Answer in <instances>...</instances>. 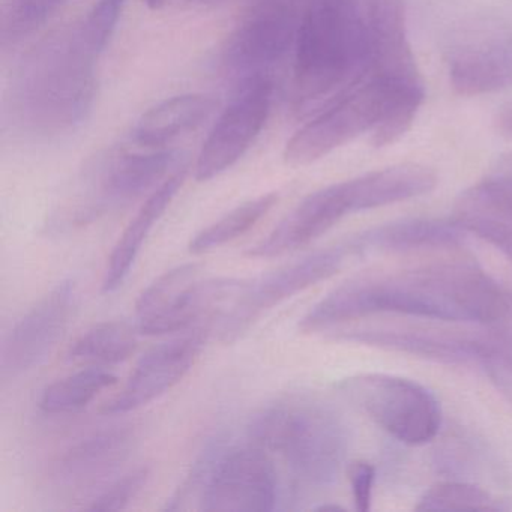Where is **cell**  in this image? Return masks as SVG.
<instances>
[{
  "mask_svg": "<svg viewBox=\"0 0 512 512\" xmlns=\"http://www.w3.org/2000/svg\"><path fill=\"white\" fill-rule=\"evenodd\" d=\"M511 301L476 266L440 263L347 281L311 308L301 329L326 331L377 313L490 326L506 316Z\"/></svg>",
  "mask_w": 512,
  "mask_h": 512,
  "instance_id": "1",
  "label": "cell"
},
{
  "mask_svg": "<svg viewBox=\"0 0 512 512\" xmlns=\"http://www.w3.org/2000/svg\"><path fill=\"white\" fill-rule=\"evenodd\" d=\"M293 50V112L310 115L365 73L367 23L356 0H305Z\"/></svg>",
  "mask_w": 512,
  "mask_h": 512,
  "instance_id": "2",
  "label": "cell"
},
{
  "mask_svg": "<svg viewBox=\"0 0 512 512\" xmlns=\"http://www.w3.org/2000/svg\"><path fill=\"white\" fill-rule=\"evenodd\" d=\"M254 445L283 458L299 484L328 488L337 482L349 448L346 425L320 398L292 395L257 413L248 427Z\"/></svg>",
  "mask_w": 512,
  "mask_h": 512,
  "instance_id": "3",
  "label": "cell"
},
{
  "mask_svg": "<svg viewBox=\"0 0 512 512\" xmlns=\"http://www.w3.org/2000/svg\"><path fill=\"white\" fill-rule=\"evenodd\" d=\"M365 23V74L385 95L382 119L373 131V145L383 148L412 128L424 101V82L407 37L404 0H370Z\"/></svg>",
  "mask_w": 512,
  "mask_h": 512,
  "instance_id": "4",
  "label": "cell"
},
{
  "mask_svg": "<svg viewBox=\"0 0 512 512\" xmlns=\"http://www.w3.org/2000/svg\"><path fill=\"white\" fill-rule=\"evenodd\" d=\"M196 497L199 509L218 512L274 511L278 473L265 449L250 446H211L200 457L181 493L167 509H184Z\"/></svg>",
  "mask_w": 512,
  "mask_h": 512,
  "instance_id": "5",
  "label": "cell"
},
{
  "mask_svg": "<svg viewBox=\"0 0 512 512\" xmlns=\"http://www.w3.org/2000/svg\"><path fill=\"white\" fill-rule=\"evenodd\" d=\"M38 50L22 73L23 103L44 125L76 121L91 103L95 59L79 46L73 29Z\"/></svg>",
  "mask_w": 512,
  "mask_h": 512,
  "instance_id": "6",
  "label": "cell"
},
{
  "mask_svg": "<svg viewBox=\"0 0 512 512\" xmlns=\"http://www.w3.org/2000/svg\"><path fill=\"white\" fill-rule=\"evenodd\" d=\"M341 394L367 413L389 436L406 445H424L442 422L437 398L425 386L389 374H358L338 385Z\"/></svg>",
  "mask_w": 512,
  "mask_h": 512,
  "instance_id": "7",
  "label": "cell"
},
{
  "mask_svg": "<svg viewBox=\"0 0 512 512\" xmlns=\"http://www.w3.org/2000/svg\"><path fill=\"white\" fill-rule=\"evenodd\" d=\"M199 266L182 265L167 271L140 295L136 305V328L140 334L181 332L232 302L241 281L202 283Z\"/></svg>",
  "mask_w": 512,
  "mask_h": 512,
  "instance_id": "8",
  "label": "cell"
},
{
  "mask_svg": "<svg viewBox=\"0 0 512 512\" xmlns=\"http://www.w3.org/2000/svg\"><path fill=\"white\" fill-rule=\"evenodd\" d=\"M305 0H250L227 38L223 67L238 85L268 70L295 46Z\"/></svg>",
  "mask_w": 512,
  "mask_h": 512,
  "instance_id": "9",
  "label": "cell"
},
{
  "mask_svg": "<svg viewBox=\"0 0 512 512\" xmlns=\"http://www.w3.org/2000/svg\"><path fill=\"white\" fill-rule=\"evenodd\" d=\"M356 256L350 241L316 251L298 262L245 283L221 316V337L233 341L244 334L254 320L286 299L316 286L337 274L349 257Z\"/></svg>",
  "mask_w": 512,
  "mask_h": 512,
  "instance_id": "10",
  "label": "cell"
},
{
  "mask_svg": "<svg viewBox=\"0 0 512 512\" xmlns=\"http://www.w3.org/2000/svg\"><path fill=\"white\" fill-rule=\"evenodd\" d=\"M383 107L382 88L367 74H362L355 85L317 112L287 142L284 161L293 167L308 166L361 134L373 133L382 119Z\"/></svg>",
  "mask_w": 512,
  "mask_h": 512,
  "instance_id": "11",
  "label": "cell"
},
{
  "mask_svg": "<svg viewBox=\"0 0 512 512\" xmlns=\"http://www.w3.org/2000/svg\"><path fill=\"white\" fill-rule=\"evenodd\" d=\"M274 85L268 76L247 80L209 131L196 163V179L211 181L251 148L271 113Z\"/></svg>",
  "mask_w": 512,
  "mask_h": 512,
  "instance_id": "12",
  "label": "cell"
},
{
  "mask_svg": "<svg viewBox=\"0 0 512 512\" xmlns=\"http://www.w3.org/2000/svg\"><path fill=\"white\" fill-rule=\"evenodd\" d=\"M76 301L73 281L58 284L19 320L2 349V374L17 377L41 364L64 337Z\"/></svg>",
  "mask_w": 512,
  "mask_h": 512,
  "instance_id": "13",
  "label": "cell"
},
{
  "mask_svg": "<svg viewBox=\"0 0 512 512\" xmlns=\"http://www.w3.org/2000/svg\"><path fill=\"white\" fill-rule=\"evenodd\" d=\"M338 340L391 352L419 356L446 365H479L496 346L493 334H460L442 329H358L340 334Z\"/></svg>",
  "mask_w": 512,
  "mask_h": 512,
  "instance_id": "14",
  "label": "cell"
},
{
  "mask_svg": "<svg viewBox=\"0 0 512 512\" xmlns=\"http://www.w3.org/2000/svg\"><path fill=\"white\" fill-rule=\"evenodd\" d=\"M452 218L464 232L484 239L512 262V152L461 193Z\"/></svg>",
  "mask_w": 512,
  "mask_h": 512,
  "instance_id": "15",
  "label": "cell"
},
{
  "mask_svg": "<svg viewBox=\"0 0 512 512\" xmlns=\"http://www.w3.org/2000/svg\"><path fill=\"white\" fill-rule=\"evenodd\" d=\"M449 76L458 94H491L512 86V26L481 29L451 52Z\"/></svg>",
  "mask_w": 512,
  "mask_h": 512,
  "instance_id": "16",
  "label": "cell"
},
{
  "mask_svg": "<svg viewBox=\"0 0 512 512\" xmlns=\"http://www.w3.org/2000/svg\"><path fill=\"white\" fill-rule=\"evenodd\" d=\"M200 332L160 344L149 350L134 368L121 394L104 407L110 415L133 412L160 398L178 385L202 352Z\"/></svg>",
  "mask_w": 512,
  "mask_h": 512,
  "instance_id": "17",
  "label": "cell"
},
{
  "mask_svg": "<svg viewBox=\"0 0 512 512\" xmlns=\"http://www.w3.org/2000/svg\"><path fill=\"white\" fill-rule=\"evenodd\" d=\"M346 182L329 185L302 200L248 256L269 259L305 247L352 214Z\"/></svg>",
  "mask_w": 512,
  "mask_h": 512,
  "instance_id": "18",
  "label": "cell"
},
{
  "mask_svg": "<svg viewBox=\"0 0 512 512\" xmlns=\"http://www.w3.org/2000/svg\"><path fill=\"white\" fill-rule=\"evenodd\" d=\"M133 446L134 434L128 428L98 431L71 446L59 458L53 478L64 490L91 491L119 470Z\"/></svg>",
  "mask_w": 512,
  "mask_h": 512,
  "instance_id": "19",
  "label": "cell"
},
{
  "mask_svg": "<svg viewBox=\"0 0 512 512\" xmlns=\"http://www.w3.org/2000/svg\"><path fill=\"white\" fill-rule=\"evenodd\" d=\"M464 230L452 220H431L412 218L374 227L350 239L356 256L377 251V253H403V251L451 248L461 244Z\"/></svg>",
  "mask_w": 512,
  "mask_h": 512,
  "instance_id": "20",
  "label": "cell"
},
{
  "mask_svg": "<svg viewBox=\"0 0 512 512\" xmlns=\"http://www.w3.org/2000/svg\"><path fill=\"white\" fill-rule=\"evenodd\" d=\"M353 212L370 211L430 193L437 176L421 164H397L346 181Z\"/></svg>",
  "mask_w": 512,
  "mask_h": 512,
  "instance_id": "21",
  "label": "cell"
},
{
  "mask_svg": "<svg viewBox=\"0 0 512 512\" xmlns=\"http://www.w3.org/2000/svg\"><path fill=\"white\" fill-rule=\"evenodd\" d=\"M175 160V152L167 149H152L115 158L101 175L95 211H106L110 206L122 205L142 196L164 178Z\"/></svg>",
  "mask_w": 512,
  "mask_h": 512,
  "instance_id": "22",
  "label": "cell"
},
{
  "mask_svg": "<svg viewBox=\"0 0 512 512\" xmlns=\"http://www.w3.org/2000/svg\"><path fill=\"white\" fill-rule=\"evenodd\" d=\"M214 98L185 94L167 98L140 116L131 139L146 149H160L199 128L215 110Z\"/></svg>",
  "mask_w": 512,
  "mask_h": 512,
  "instance_id": "23",
  "label": "cell"
},
{
  "mask_svg": "<svg viewBox=\"0 0 512 512\" xmlns=\"http://www.w3.org/2000/svg\"><path fill=\"white\" fill-rule=\"evenodd\" d=\"M185 181V169L178 170L167 178L151 196L143 203L136 217L128 224L125 232L119 238L118 244L110 254L106 272H104L103 292L113 293L124 284L125 278L130 274L131 266L139 256L143 242L148 238L155 224L163 217L167 206L172 203L173 197L181 190Z\"/></svg>",
  "mask_w": 512,
  "mask_h": 512,
  "instance_id": "24",
  "label": "cell"
},
{
  "mask_svg": "<svg viewBox=\"0 0 512 512\" xmlns=\"http://www.w3.org/2000/svg\"><path fill=\"white\" fill-rule=\"evenodd\" d=\"M137 332L127 322H104L89 329L70 349V359L113 365L127 361L137 347Z\"/></svg>",
  "mask_w": 512,
  "mask_h": 512,
  "instance_id": "25",
  "label": "cell"
},
{
  "mask_svg": "<svg viewBox=\"0 0 512 512\" xmlns=\"http://www.w3.org/2000/svg\"><path fill=\"white\" fill-rule=\"evenodd\" d=\"M116 382L115 374L101 368L79 371L47 386L41 395V409L52 415L79 412Z\"/></svg>",
  "mask_w": 512,
  "mask_h": 512,
  "instance_id": "26",
  "label": "cell"
},
{
  "mask_svg": "<svg viewBox=\"0 0 512 512\" xmlns=\"http://www.w3.org/2000/svg\"><path fill=\"white\" fill-rule=\"evenodd\" d=\"M277 202L278 194L269 193L242 203L241 206L224 215L217 223L197 233L193 241L190 242L191 253H209L215 248L223 247V245L241 238L242 235L250 232L263 217H266Z\"/></svg>",
  "mask_w": 512,
  "mask_h": 512,
  "instance_id": "27",
  "label": "cell"
},
{
  "mask_svg": "<svg viewBox=\"0 0 512 512\" xmlns=\"http://www.w3.org/2000/svg\"><path fill=\"white\" fill-rule=\"evenodd\" d=\"M508 506L479 485L469 482H440L425 491L416 511H502Z\"/></svg>",
  "mask_w": 512,
  "mask_h": 512,
  "instance_id": "28",
  "label": "cell"
},
{
  "mask_svg": "<svg viewBox=\"0 0 512 512\" xmlns=\"http://www.w3.org/2000/svg\"><path fill=\"white\" fill-rule=\"evenodd\" d=\"M125 0H98L85 19L73 29L74 37L91 58L106 49L124 10Z\"/></svg>",
  "mask_w": 512,
  "mask_h": 512,
  "instance_id": "29",
  "label": "cell"
},
{
  "mask_svg": "<svg viewBox=\"0 0 512 512\" xmlns=\"http://www.w3.org/2000/svg\"><path fill=\"white\" fill-rule=\"evenodd\" d=\"M65 0H13L2 19V44L19 43L43 26Z\"/></svg>",
  "mask_w": 512,
  "mask_h": 512,
  "instance_id": "30",
  "label": "cell"
},
{
  "mask_svg": "<svg viewBox=\"0 0 512 512\" xmlns=\"http://www.w3.org/2000/svg\"><path fill=\"white\" fill-rule=\"evenodd\" d=\"M149 479V470L146 467L131 470L121 478L107 485L92 500L91 511H121L136 499L137 494L145 488Z\"/></svg>",
  "mask_w": 512,
  "mask_h": 512,
  "instance_id": "31",
  "label": "cell"
},
{
  "mask_svg": "<svg viewBox=\"0 0 512 512\" xmlns=\"http://www.w3.org/2000/svg\"><path fill=\"white\" fill-rule=\"evenodd\" d=\"M376 469L368 461H355L349 467L350 485H352L353 502L359 512H368L373 500V485Z\"/></svg>",
  "mask_w": 512,
  "mask_h": 512,
  "instance_id": "32",
  "label": "cell"
},
{
  "mask_svg": "<svg viewBox=\"0 0 512 512\" xmlns=\"http://www.w3.org/2000/svg\"><path fill=\"white\" fill-rule=\"evenodd\" d=\"M494 125L502 136L512 139V101L500 107L494 119Z\"/></svg>",
  "mask_w": 512,
  "mask_h": 512,
  "instance_id": "33",
  "label": "cell"
},
{
  "mask_svg": "<svg viewBox=\"0 0 512 512\" xmlns=\"http://www.w3.org/2000/svg\"><path fill=\"white\" fill-rule=\"evenodd\" d=\"M167 2H169V0H146V4H148V7L152 8V10L163 7Z\"/></svg>",
  "mask_w": 512,
  "mask_h": 512,
  "instance_id": "34",
  "label": "cell"
}]
</instances>
